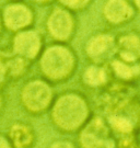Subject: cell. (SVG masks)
I'll return each instance as SVG.
<instances>
[{
	"mask_svg": "<svg viewBox=\"0 0 140 148\" xmlns=\"http://www.w3.org/2000/svg\"><path fill=\"white\" fill-rule=\"evenodd\" d=\"M90 117L88 101L78 92L69 91L58 95L51 106V119L54 125L62 132L81 130Z\"/></svg>",
	"mask_w": 140,
	"mask_h": 148,
	"instance_id": "1",
	"label": "cell"
},
{
	"mask_svg": "<svg viewBox=\"0 0 140 148\" xmlns=\"http://www.w3.org/2000/svg\"><path fill=\"white\" fill-rule=\"evenodd\" d=\"M38 67L47 82H64L77 68V56L67 45L57 43L44 51Z\"/></svg>",
	"mask_w": 140,
	"mask_h": 148,
	"instance_id": "2",
	"label": "cell"
},
{
	"mask_svg": "<svg viewBox=\"0 0 140 148\" xmlns=\"http://www.w3.org/2000/svg\"><path fill=\"white\" fill-rule=\"evenodd\" d=\"M21 103L32 114H42L51 109L54 93L49 82L43 79H32L21 89Z\"/></svg>",
	"mask_w": 140,
	"mask_h": 148,
	"instance_id": "3",
	"label": "cell"
},
{
	"mask_svg": "<svg viewBox=\"0 0 140 148\" xmlns=\"http://www.w3.org/2000/svg\"><path fill=\"white\" fill-rule=\"evenodd\" d=\"M78 143L80 148H113L115 139L106 120L95 115L81 127Z\"/></svg>",
	"mask_w": 140,
	"mask_h": 148,
	"instance_id": "4",
	"label": "cell"
},
{
	"mask_svg": "<svg viewBox=\"0 0 140 148\" xmlns=\"http://www.w3.org/2000/svg\"><path fill=\"white\" fill-rule=\"evenodd\" d=\"M48 34L59 44L69 42L76 32V18L71 11L59 5L55 7L46 22Z\"/></svg>",
	"mask_w": 140,
	"mask_h": 148,
	"instance_id": "5",
	"label": "cell"
},
{
	"mask_svg": "<svg viewBox=\"0 0 140 148\" xmlns=\"http://www.w3.org/2000/svg\"><path fill=\"white\" fill-rule=\"evenodd\" d=\"M2 27L11 32H20L30 29L34 22V12L24 2H8L1 11Z\"/></svg>",
	"mask_w": 140,
	"mask_h": 148,
	"instance_id": "6",
	"label": "cell"
},
{
	"mask_svg": "<svg viewBox=\"0 0 140 148\" xmlns=\"http://www.w3.org/2000/svg\"><path fill=\"white\" fill-rule=\"evenodd\" d=\"M84 52L92 64L103 65L112 60L116 55L115 37L109 33H98L90 37Z\"/></svg>",
	"mask_w": 140,
	"mask_h": 148,
	"instance_id": "7",
	"label": "cell"
},
{
	"mask_svg": "<svg viewBox=\"0 0 140 148\" xmlns=\"http://www.w3.org/2000/svg\"><path fill=\"white\" fill-rule=\"evenodd\" d=\"M43 47V38L40 32L33 29H27L18 32L12 40L13 55L27 62L40 57Z\"/></svg>",
	"mask_w": 140,
	"mask_h": 148,
	"instance_id": "8",
	"label": "cell"
},
{
	"mask_svg": "<svg viewBox=\"0 0 140 148\" xmlns=\"http://www.w3.org/2000/svg\"><path fill=\"white\" fill-rule=\"evenodd\" d=\"M116 58L129 65L140 63V34L138 32H124L115 37Z\"/></svg>",
	"mask_w": 140,
	"mask_h": 148,
	"instance_id": "9",
	"label": "cell"
},
{
	"mask_svg": "<svg viewBox=\"0 0 140 148\" xmlns=\"http://www.w3.org/2000/svg\"><path fill=\"white\" fill-rule=\"evenodd\" d=\"M136 14L134 3L129 1H106L103 5V16L112 25H122L132 20Z\"/></svg>",
	"mask_w": 140,
	"mask_h": 148,
	"instance_id": "10",
	"label": "cell"
},
{
	"mask_svg": "<svg viewBox=\"0 0 140 148\" xmlns=\"http://www.w3.org/2000/svg\"><path fill=\"white\" fill-rule=\"evenodd\" d=\"M8 140L13 148H32L35 144V133L29 124L16 122L10 126Z\"/></svg>",
	"mask_w": 140,
	"mask_h": 148,
	"instance_id": "11",
	"label": "cell"
},
{
	"mask_svg": "<svg viewBox=\"0 0 140 148\" xmlns=\"http://www.w3.org/2000/svg\"><path fill=\"white\" fill-rule=\"evenodd\" d=\"M111 74L103 65L91 64L84 69L82 74V82L90 88H102L109 84Z\"/></svg>",
	"mask_w": 140,
	"mask_h": 148,
	"instance_id": "12",
	"label": "cell"
},
{
	"mask_svg": "<svg viewBox=\"0 0 140 148\" xmlns=\"http://www.w3.org/2000/svg\"><path fill=\"white\" fill-rule=\"evenodd\" d=\"M109 71L120 81L130 82L138 79V65H129L120 59L114 58L109 62Z\"/></svg>",
	"mask_w": 140,
	"mask_h": 148,
	"instance_id": "13",
	"label": "cell"
},
{
	"mask_svg": "<svg viewBox=\"0 0 140 148\" xmlns=\"http://www.w3.org/2000/svg\"><path fill=\"white\" fill-rule=\"evenodd\" d=\"M8 78H20L23 74H25L29 67V62L24 58H21L16 55H12V57L8 60H5Z\"/></svg>",
	"mask_w": 140,
	"mask_h": 148,
	"instance_id": "14",
	"label": "cell"
},
{
	"mask_svg": "<svg viewBox=\"0 0 140 148\" xmlns=\"http://www.w3.org/2000/svg\"><path fill=\"white\" fill-rule=\"evenodd\" d=\"M90 3L91 1H59V5L71 12L77 10H83L88 5H90Z\"/></svg>",
	"mask_w": 140,
	"mask_h": 148,
	"instance_id": "15",
	"label": "cell"
},
{
	"mask_svg": "<svg viewBox=\"0 0 140 148\" xmlns=\"http://www.w3.org/2000/svg\"><path fill=\"white\" fill-rule=\"evenodd\" d=\"M48 148H77L76 145L72 144L69 140H66V139H60V140H56L49 145Z\"/></svg>",
	"mask_w": 140,
	"mask_h": 148,
	"instance_id": "16",
	"label": "cell"
},
{
	"mask_svg": "<svg viewBox=\"0 0 140 148\" xmlns=\"http://www.w3.org/2000/svg\"><path fill=\"white\" fill-rule=\"evenodd\" d=\"M7 78H8V74H7L5 60L2 58H0V87H2L5 85Z\"/></svg>",
	"mask_w": 140,
	"mask_h": 148,
	"instance_id": "17",
	"label": "cell"
},
{
	"mask_svg": "<svg viewBox=\"0 0 140 148\" xmlns=\"http://www.w3.org/2000/svg\"><path fill=\"white\" fill-rule=\"evenodd\" d=\"M0 148H13V147H12L11 144L9 143L8 138L0 135Z\"/></svg>",
	"mask_w": 140,
	"mask_h": 148,
	"instance_id": "18",
	"label": "cell"
},
{
	"mask_svg": "<svg viewBox=\"0 0 140 148\" xmlns=\"http://www.w3.org/2000/svg\"><path fill=\"white\" fill-rule=\"evenodd\" d=\"M2 110H3V97L0 93V113L2 112Z\"/></svg>",
	"mask_w": 140,
	"mask_h": 148,
	"instance_id": "19",
	"label": "cell"
},
{
	"mask_svg": "<svg viewBox=\"0 0 140 148\" xmlns=\"http://www.w3.org/2000/svg\"><path fill=\"white\" fill-rule=\"evenodd\" d=\"M134 7L136 10H138L140 12V1H134Z\"/></svg>",
	"mask_w": 140,
	"mask_h": 148,
	"instance_id": "20",
	"label": "cell"
},
{
	"mask_svg": "<svg viewBox=\"0 0 140 148\" xmlns=\"http://www.w3.org/2000/svg\"><path fill=\"white\" fill-rule=\"evenodd\" d=\"M138 79H140V63L138 64Z\"/></svg>",
	"mask_w": 140,
	"mask_h": 148,
	"instance_id": "21",
	"label": "cell"
},
{
	"mask_svg": "<svg viewBox=\"0 0 140 148\" xmlns=\"http://www.w3.org/2000/svg\"><path fill=\"white\" fill-rule=\"evenodd\" d=\"M1 27H2V23H1V18H0V31H1Z\"/></svg>",
	"mask_w": 140,
	"mask_h": 148,
	"instance_id": "22",
	"label": "cell"
},
{
	"mask_svg": "<svg viewBox=\"0 0 140 148\" xmlns=\"http://www.w3.org/2000/svg\"><path fill=\"white\" fill-rule=\"evenodd\" d=\"M136 148H140V144H138V145L136 146Z\"/></svg>",
	"mask_w": 140,
	"mask_h": 148,
	"instance_id": "23",
	"label": "cell"
}]
</instances>
